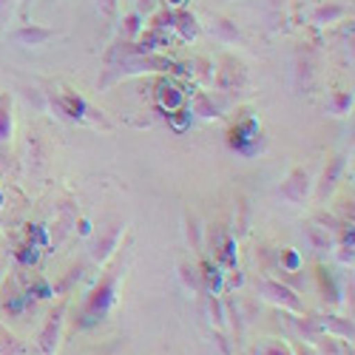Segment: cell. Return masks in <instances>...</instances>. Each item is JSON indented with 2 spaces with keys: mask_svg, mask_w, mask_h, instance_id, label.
Masks as SVG:
<instances>
[{
  "mask_svg": "<svg viewBox=\"0 0 355 355\" xmlns=\"http://www.w3.org/2000/svg\"><path fill=\"white\" fill-rule=\"evenodd\" d=\"M23 352H26V347L15 336H6L0 330V355H23Z\"/></svg>",
  "mask_w": 355,
  "mask_h": 355,
  "instance_id": "cell-16",
  "label": "cell"
},
{
  "mask_svg": "<svg viewBox=\"0 0 355 355\" xmlns=\"http://www.w3.org/2000/svg\"><path fill=\"white\" fill-rule=\"evenodd\" d=\"M284 261H287V268H290V270H295V268H299V256H295L293 250L284 256Z\"/></svg>",
  "mask_w": 355,
  "mask_h": 355,
  "instance_id": "cell-24",
  "label": "cell"
},
{
  "mask_svg": "<svg viewBox=\"0 0 355 355\" xmlns=\"http://www.w3.org/2000/svg\"><path fill=\"white\" fill-rule=\"evenodd\" d=\"M12 128H15V120H12V97L9 94H0V145L12 139Z\"/></svg>",
  "mask_w": 355,
  "mask_h": 355,
  "instance_id": "cell-11",
  "label": "cell"
},
{
  "mask_svg": "<svg viewBox=\"0 0 355 355\" xmlns=\"http://www.w3.org/2000/svg\"><path fill=\"white\" fill-rule=\"evenodd\" d=\"M97 9L108 20H116V9H120V3H116V0H97Z\"/></svg>",
  "mask_w": 355,
  "mask_h": 355,
  "instance_id": "cell-20",
  "label": "cell"
},
{
  "mask_svg": "<svg viewBox=\"0 0 355 355\" xmlns=\"http://www.w3.org/2000/svg\"><path fill=\"white\" fill-rule=\"evenodd\" d=\"M15 6H17V0H0V28H3V26L12 20Z\"/></svg>",
  "mask_w": 355,
  "mask_h": 355,
  "instance_id": "cell-19",
  "label": "cell"
},
{
  "mask_svg": "<svg viewBox=\"0 0 355 355\" xmlns=\"http://www.w3.org/2000/svg\"><path fill=\"white\" fill-rule=\"evenodd\" d=\"M180 273H182V282L191 287V290H202V282H199V270L196 268H188V264H182V268H180Z\"/></svg>",
  "mask_w": 355,
  "mask_h": 355,
  "instance_id": "cell-18",
  "label": "cell"
},
{
  "mask_svg": "<svg viewBox=\"0 0 355 355\" xmlns=\"http://www.w3.org/2000/svg\"><path fill=\"white\" fill-rule=\"evenodd\" d=\"M171 3H182V0H171Z\"/></svg>",
  "mask_w": 355,
  "mask_h": 355,
  "instance_id": "cell-25",
  "label": "cell"
},
{
  "mask_svg": "<svg viewBox=\"0 0 355 355\" xmlns=\"http://www.w3.org/2000/svg\"><path fill=\"white\" fill-rule=\"evenodd\" d=\"M139 23H142V15L134 12V15L125 20V35H137V32H139Z\"/></svg>",
  "mask_w": 355,
  "mask_h": 355,
  "instance_id": "cell-22",
  "label": "cell"
},
{
  "mask_svg": "<svg viewBox=\"0 0 355 355\" xmlns=\"http://www.w3.org/2000/svg\"><path fill=\"white\" fill-rule=\"evenodd\" d=\"M307 233H310V242H313V248H315V250H327V248H330V236H327V227L321 230V227H315V225H313Z\"/></svg>",
  "mask_w": 355,
  "mask_h": 355,
  "instance_id": "cell-17",
  "label": "cell"
},
{
  "mask_svg": "<svg viewBox=\"0 0 355 355\" xmlns=\"http://www.w3.org/2000/svg\"><path fill=\"white\" fill-rule=\"evenodd\" d=\"M123 233H125V225H116V227H114V230L105 236V239L97 245V250H94V261H105V259H108V256L116 250V239H120Z\"/></svg>",
  "mask_w": 355,
  "mask_h": 355,
  "instance_id": "cell-12",
  "label": "cell"
},
{
  "mask_svg": "<svg viewBox=\"0 0 355 355\" xmlns=\"http://www.w3.org/2000/svg\"><path fill=\"white\" fill-rule=\"evenodd\" d=\"M123 273H125V261L116 259L114 268L92 287V293L85 295V302L80 307V327H94V324L108 318V313L116 304V284H120Z\"/></svg>",
  "mask_w": 355,
  "mask_h": 355,
  "instance_id": "cell-1",
  "label": "cell"
},
{
  "mask_svg": "<svg viewBox=\"0 0 355 355\" xmlns=\"http://www.w3.org/2000/svg\"><path fill=\"white\" fill-rule=\"evenodd\" d=\"M341 171H344V157H336L333 162H330V171H324V176H321V185H318V199H327L333 191H336V180L341 176Z\"/></svg>",
  "mask_w": 355,
  "mask_h": 355,
  "instance_id": "cell-7",
  "label": "cell"
},
{
  "mask_svg": "<svg viewBox=\"0 0 355 355\" xmlns=\"http://www.w3.org/2000/svg\"><path fill=\"white\" fill-rule=\"evenodd\" d=\"M313 324H315V330H324V333H333V336H338V338L352 341V321H347V318L324 315V318H318V321H313Z\"/></svg>",
  "mask_w": 355,
  "mask_h": 355,
  "instance_id": "cell-6",
  "label": "cell"
},
{
  "mask_svg": "<svg viewBox=\"0 0 355 355\" xmlns=\"http://www.w3.org/2000/svg\"><path fill=\"white\" fill-rule=\"evenodd\" d=\"M171 26L182 35V40H193V37L199 35V20H196L191 12H176V15L171 17Z\"/></svg>",
  "mask_w": 355,
  "mask_h": 355,
  "instance_id": "cell-10",
  "label": "cell"
},
{
  "mask_svg": "<svg viewBox=\"0 0 355 355\" xmlns=\"http://www.w3.org/2000/svg\"><path fill=\"white\" fill-rule=\"evenodd\" d=\"M54 37H57L54 28L35 26V23H26V26L15 28V32L9 35V40H12V43H17V46H23V49H40V46L51 43Z\"/></svg>",
  "mask_w": 355,
  "mask_h": 355,
  "instance_id": "cell-4",
  "label": "cell"
},
{
  "mask_svg": "<svg viewBox=\"0 0 355 355\" xmlns=\"http://www.w3.org/2000/svg\"><path fill=\"white\" fill-rule=\"evenodd\" d=\"M259 293H261L270 304H276V307H282V310H293V313H302V310H304V304H302L299 295H295L290 287H284L282 282L261 279V282H259Z\"/></svg>",
  "mask_w": 355,
  "mask_h": 355,
  "instance_id": "cell-2",
  "label": "cell"
},
{
  "mask_svg": "<svg viewBox=\"0 0 355 355\" xmlns=\"http://www.w3.org/2000/svg\"><path fill=\"white\" fill-rule=\"evenodd\" d=\"M0 205H3V193H0Z\"/></svg>",
  "mask_w": 355,
  "mask_h": 355,
  "instance_id": "cell-26",
  "label": "cell"
},
{
  "mask_svg": "<svg viewBox=\"0 0 355 355\" xmlns=\"http://www.w3.org/2000/svg\"><path fill=\"white\" fill-rule=\"evenodd\" d=\"M211 35L216 40H222V43H236L242 37L239 28H236V23L227 20V17H211Z\"/></svg>",
  "mask_w": 355,
  "mask_h": 355,
  "instance_id": "cell-8",
  "label": "cell"
},
{
  "mask_svg": "<svg viewBox=\"0 0 355 355\" xmlns=\"http://www.w3.org/2000/svg\"><path fill=\"white\" fill-rule=\"evenodd\" d=\"M347 15V6L341 3H321L313 9V23L315 26H327V23H338Z\"/></svg>",
  "mask_w": 355,
  "mask_h": 355,
  "instance_id": "cell-9",
  "label": "cell"
},
{
  "mask_svg": "<svg viewBox=\"0 0 355 355\" xmlns=\"http://www.w3.org/2000/svg\"><path fill=\"white\" fill-rule=\"evenodd\" d=\"M349 108H352V94H349V92H338V94H333L330 103H327V111H330L333 116H344Z\"/></svg>",
  "mask_w": 355,
  "mask_h": 355,
  "instance_id": "cell-14",
  "label": "cell"
},
{
  "mask_svg": "<svg viewBox=\"0 0 355 355\" xmlns=\"http://www.w3.org/2000/svg\"><path fill=\"white\" fill-rule=\"evenodd\" d=\"M154 9V0H139V9H137V15H148Z\"/></svg>",
  "mask_w": 355,
  "mask_h": 355,
  "instance_id": "cell-23",
  "label": "cell"
},
{
  "mask_svg": "<svg viewBox=\"0 0 355 355\" xmlns=\"http://www.w3.org/2000/svg\"><path fill=\"white\" fill-rule=\"evenodd\" d=\"M63 318H66V302L63 304H57V310L46 318L43 324V330L37 336V349L43 355H54L57 344H60V330H63Z\"/></svg>",
  "mask_w": 355,
  "mask_h": 355,
  "instance_id": "cell-3",
  "label": "cell"
},
{
  "mask_svg": "<svg viewBox=\"0 0 355 355\" xmlns=\"http://www.w3.org/2000/svg\"><path fill=\"white\" fill-rule=\"evenodd\" d=\"M193 114L205 116V120H211V116H219V105H214V100L208 94H199L193 100Z\"/></svg>",
  "mask_w": 355,
  "mask_h": 355,
  "instance_id": "cell-15",
  "label": "cell"
},
{
  "mask_svg": "<svg viewBox=\"0 0 355 355\" xmlns=\"http://www.w3.org/2000/svg\"><path fill=\"white\" fill-rule=\"evenodd\" d=\"M310 173L304 171V168H293L290 171V176L282 182V188H279V193H282V199H287V202H293V205H302L307 196H310Z\"/></svg>",
  "mask_w": 355,
  "mask_h": 355,
  "instance_id": "cell-5",
  "label": "cell"
},
{
  "mask_svg": "<svg viewBox=\"0 0 355 355\" xmlns=\"http://www.w3.org/2000/svg\"><path fill=\"white\" fill-rule=\"evenodd\" d=\"M159 103L168 108V111H180V105L185 103V94L180 92V88H176V85H162L159 88Z\"/></svg>",
  "mask_w": 355,
  "mask_h": 355,
  "instance_id": "cell-13",
  "label": "cell"
},
{
  "mask_svg": "<svg viewBox=\"0 0 355 355\" xmlns=\"http://www.w3.org/2000/svg\"><path fill=\"white\" fill-rule=\"evenodd\" d=\"M259 355H293V352L284 344H279V341H268V344L259 349Z\"/></svg>",
  "mask_w": 355,
  "mask_h": 355,
  "instance_id": "cell-21",
  "label": "cell"
}]
</instances>
